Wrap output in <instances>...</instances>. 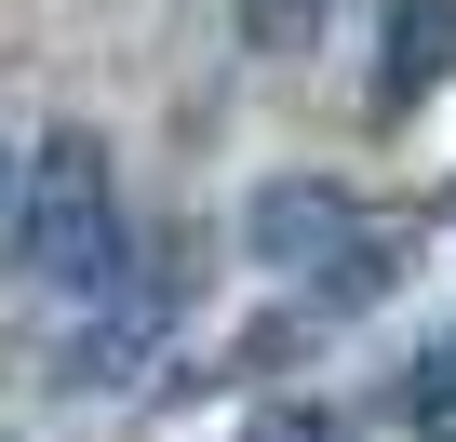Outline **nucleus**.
I'll return each mask as SVG.
<instances>
[{
	"mask_svg": "<svg viewBox=\"0 0 456 442\" xmlns=\"http://www.w3.org/2000/svg\"><path fill=\"white\" fill-rule=\"evenodd\" d=\"M403 415H416V429H443V415H456V335H429V362L403 375Z\"/></svg>",
	"mask_w": 456,
	"mask_h": 442,
	"instance_id": "obj_5",
	"label": "nucleus"
},
{
	"mask_svg": "<svg viewBox=\"0 0 456 442\" xmlns=\"http://www.w3.org/2000/svg\"><path fill=\"white\" fill-rule=\"evenodd\" d=\"M296 28H322V0H242V41H256V54H282Z\"/></svg>",
	"mask_w": 456,
	"mask_h": 442,
	"instance_id": "obj_6",
	"label": "nucleus"
},
{
	"mask_svg": "<svg viewBox=\"0 0 456 442\" xmlns=\"http://www.w3.org/2000/svg\"><path fill=\"white\" fill-rule=\"evenodd\" d=\"M0 269H14L28 295H68V309H94L108 282H134L121 174H108L94 134H41L28 148V214H14V242H0Z\"/></svg>",
	"mask_w": 456,
	"mask_h": 442,
	"instance_id": "obj_1",
	"label": "nucleus"
},
{
	"mask_svg": "<svg viewBox=\"0 0 456 442\" xmlns=\"http://www.w3.org/2000/svg\"><path fill=\"white\" fill-rule=\"evenodd\" d=\"M14 214H28V148H0V242H14Z\"/></svg>",
	"mask_w": 456,
	"mask_h": 442,
	"instance_id": "obj_7",
	"label": "nucleus"
},
{
	"mask_svg": "<svg viewBox=\"0 0 456 442\" xmlns=\"http://www.w3.org/2000/svg\"><path fill=\"white\" fill-rule=\"evenodd\" d=\"M175 322H188V295L161 282V269H134V282H108L94 309H81V335L54 349V389H134L161 349H175Z\"/></svg>",
	"mask_w": 456,
	"mask_h": 442,
	"instance_id": "obj_3",
	"label": "nucleus"
},
{
	"mask_svg": "<svg viewBox=\"0 0 456 442\" xmlns=\"http://www.w3.org/2000/svg\"><path fill=\"white\" fill-rule=\"evenodd\" d=\"M242 242H256V269L309 282V309H322V322L389 295V242L362 229V201H349V188H322V174H282V188H256V201H242Z\"/></svg>",
	"mask_w": 456,
	"mask_h": 442,
	"instance_id": "obj_2",
	"label": "nucleus"
},
{
	"mask_svg": "<svg viewBox=\"0 0 456 442\" xmlns=\"http://www.w3.org/2000/svg\"><path fill=\"white\" fill-rule=\"evenodd\" d=\"M456 68V0H403V14H389V68H376V94L403 108V94H429Z\"/></svg>",
	"mask_w": 456,
	"mask_h": 442,
	"instance_id": "obj_4",
	"label": "nucleus"
}]
</instances>
